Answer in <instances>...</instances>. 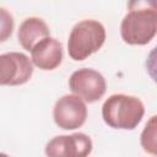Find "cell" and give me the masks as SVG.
<instances>
[{"instance_id": "1", "label": "cell", "mask_w": 157, "mask_h": 157, "mask_svg": "<svg viewBox=\"0 0 157 157\" xmlns=\"http://www.w3.org/2000/svg\"><path fill=\"white\" fill-rule=\"evenodd\" d=\"M120 25L121 38L130 45H145L153 39L157 32L156 2L132 1Z\"/></svg>"}, {"instance_id": "2", "label": "cell", "mask_w": 157, "mask_h": 157, "mask_svg": "<svg viewBox=\"0 0 157 157\" xmlns=\"http://www.w3.org/2000/svg\"><path fill=\"white\" fill-rule=\"evenodd\" d=\"M145 114L144 103L134 96L113 94L102 105L104 123L114 129H135Z\"/></svg>"}, {"instance_id": "3", "label": "cell", "mask_w": 157, "mask_h": 157, "mask_svg": "<svg viewBox=\"0 0 157 157\" xmlns=\"http://www.w3.org/2000/svg\"><path fill=\"white\" fill-rule=\"evenodd\" d=\"M105 40V29L96 20H83L74 26L67 40L71 59L80 61L98 52Z\"/></svg>"}, {"instance_id": "4", "label": "cell", "mask_w": 157, "mask_h": 157, "mask_svg": "<svg viewBox=\"0 0 157 157\" xmlns=\"http://www.w3.org/2000/svg\"><path fill=\"white\" fill-rule=\"evenodd\" d=\"M69 87L74 96L87 103H93L103 97L105 93L107 83L102 74L93 69H78L76 70L70 80Z\"/></svg>"}, {"instance_id": "5", "label": "cell", "mask_w": 157, "mask_h": 157, "mask_svg": "<svg viewBox=\"0 0 157 157\" xmlns=\"http://www.w3.org/2000/svg\"><path fill=\"white\" fill-rule=\"evenodd\" d=\"M32 74V61L25 54L12 52L0 55V86L23 85Z\"/></svg>"}, {"instance_id": "6", "label": "cell", "mask_w": 157, "mask_h": 157, "mask_svg": "<svg viewBox=\"0 0 157 157\" xmlns=\"http://www.w3.org/2000/svg\"><path fill=\"white\" fill-rule=\"evenodd\" d=\"M55 124L64 130H74L83 125L87 118V108L83 101L74 94L59 98L53 109Z\"/></svg>"}, {"instance_id": "7", "label": "cell", "mask_w": 157, "mask_h": 157, "mask_svg": "<svg viewBox=\"0 0 157 157\" xmlns=\"http://www.w3.org/2000/svg\"><path fill=\"white\" fill-rule=\"evenodd\" d=\"M91 151L92 141L82 132L55 136L45 146L47 157H88Z\"/></svg>"}, {"instance_id": "8", "label": "cell", "mask_w": 157, "mask_h": 157, "mask_svg": "<svg viewBox=\"0 0 157 157\" xmlns=\"http://www.w3.org/2000/svg\"><path fill=\"white\" fill-rule=\"evenodd\" d=\"M32 63L42 70H54L63 60V47L55 38H44L31 49Z\"/></svg>"}, {"instance_id": "9", "label": "cell", "mask_w": 157, "mask_h": 157, "mask_svg": "<svg viewBox=\"0 0 157 157\" xmlns=\"http://www.w3.org/2000/svg\"><path fill=\"white\" fill-rule=\"evenodd\" d=\"M49 37V27L48 25L38 17L26 18L18 28L17 38L21 47L28 52L42 39Z\"/></svg>"}, {"instance_id": "10", "label": "cell", "mask_w": 157, "mask_h": 157, "mask_svg": "<svg viewBox=\"0 0 157 157\" xmlns=\"http://www.w3.org/2000/svg\"><path fill=\"white\" fill-rule=\"evenodd\" d=\"M157 124H156V117H152L145 125V129L141 134V146L142 148L151 155L157 153Z\"/></svg>"}, {"instance_id": "11", "label": "cell", "mask_w": 157, "mask_h": 157, "mask_svg": "<svg viewBox=\"0 0 157 157\" xmlns=\"http://www.w3.org/2000/svg\"><path fill=\"white\" fill-rule=\"evenodd\" d=\"M13 31V17L12 15L0 7V43L7 40Z\"/></svg>"}, {"instance_id": "12", "label": "cell", "mask_w": 157, "mask_h": 157, "mask_svg": "<svg viewBox=\"0 0 157 157\" xmlns=\"http://www.w3.org/2000/svg\"><path fill=\"white\" fill-rule=\"evenodd\" d=\"M0 157H9L7 155H5V153H0Z\"/></svg>"}]
</instances>
